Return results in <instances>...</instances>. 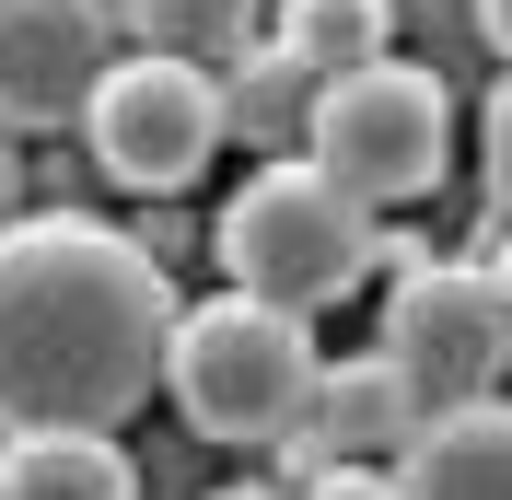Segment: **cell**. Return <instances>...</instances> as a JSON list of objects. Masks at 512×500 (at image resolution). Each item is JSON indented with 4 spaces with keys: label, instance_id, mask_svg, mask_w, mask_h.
Listing matches in <instances>:
<instances>
[{
    "label": "cell",
    "instance_id": "obj_1",
    "mask_svg": "<svg viewBox=\"0 0 512 500\" xmlns=\"http://www.w3.org/2000/svg\"><path fill=\"white\" fill-rule=\"evenodd\" d=\"M175 280L117 221L35 210L0 221V442L12 431H117L163 384Z\"/></svg>",
    "mask_w": 512,
    "mask_h": 500
},
{
    "label": "cell",
    "instance_id": "obj_2",
    "mask_svg": "<svg viewBox=\"0 0 512 500\" xmlns=\"http://www.w3.org/2000/svg\"><path fill=\"white\" fill-rule=\"evenodd\" d=\"M222 268H233V291L245 303H280V314H303L315 326L326 303H350L361 280H373V256H384V233H373V210H361L338 175H315L303 152H280V163H256L245 187L222 198Z\"/></svg>",
    "mask_w": 512,
    "mask_h": 500
},
{
    "label": "cell",
    "instance_id": "obj_3",
    "mask_svg": "<svg viewBox=\"0 0 512 500\" xmlns=\"http://www.w3.org/2000/svg\"><path fill=\"white\" fill-rule=\"evenodd\" d=\"M315 373H326L315 326L280 314V303H245V291L187 303L175 338H163V396H175V419L198 442H280V431H303Z\"/></svg>",
    "mask_w": 512,
    "mask_h": 500
},
{
    "label": "cell",
    "instance_id": "obj_4",
    "mask_svg": "<svg viewBox=\"0 0 512 500\" xmlns=\"http://www.w3.org/2000/svg\"><path fill=\"white\" fill-rule=\"evenodd\" d=\"M443 152H454V94H443V70H419V59L338 70L315 94V128H303V163L338 175L373 221L443 187Z\"/></svg>",
    "mask_w": 512,
    "mask_h": 500
},
{
    "label": "cell",
    "instance_id": "obj_5",
    "mask_svg": "<svg viewBox=\"0 0 512 500\" xmlns=\"http://www.w3.org/2000/svg\"><path fill=\"white\" fill-rule=\"evenodd\" d=\"M373 361L419 396V419L478 407L489 384L512 373V314L489 303L478 256H466V268H431V256H419L408 280H396V303H384V349H373Z\"/></svg>",
    "mask_w": 512,
    "mask_h": 500
},
{
    "label": "cell",
    "instance_id": "obj_6",
    "mask_svg": "<svg viewBox=\"0 0 512 500\" xmlns=\"http://www.w3.org/2000/svg\"><path fill=\"white\" fill-rule=\"evenodd\" d=\"M82 140L117 187L175 198L198 187V163L222 152V70H175V59H117L82 105Z\"/></svg>",
    "mask_w": 512,
    "mask_h": 500
},
{
    "label": "cell",
    "instance_id": "obj_7",
    "mask_svg": "<svg viewBox=\"0 0 512 500\" xmlns=\"http://www.w3.org/2000/svg\"><path fill=\"white\" fill-rule=\"evenodd\" d=\"M117 59L105 0H0V128H70Z\"/></svg>",
    "mask_w": 512,
    "mask_h": 500
},
{
    "label": "cell",
    "instance_id": "obj_8",
    "mask_svg": "<svg viewBox=\"0 0 512 500\" xmlns=\"http://www.w3.org/2000/svg\"><path fill=\"white\" fill-rule=\"evenodd\" d=\"M396 500H512V396L419 419L396 442Z\"/></svg>",
    "mask_w": 512,
    "mask_h": 500
},
{
    "label": "cell",
    "instance_id": "obj_9",
    "mask_svg": "<svg viewBox=\"0 0 512 500\" xmlns=\"http://www.w3.org/2000/svg\"><path fill=\"white\" fill-rule=\"evenodd\" d=\"M419 431V396L384 361H338V373H315V407H303V442H315L326 466H361V454H396V442Z\"/></svg>",
    "mask_w": 512,
    "mask_h": 500
},
{
    "label": "cell",
    "instance_id": "obj_10",
    "mask_svg": "<svg viewBox=\"0 0 512 500\" xmlns=\"http://www.w3.org/2000/svg\"><path fill=\"white\" fill-rule=\"evenodd\" d=\"M0 500H140V466L117 454V431H12Z\"/></svg>",
    "mask_w": 512,
    "mask_h": 500
},
{
    "label": "cell",
    "instance_id": "obj_11",
    "mask_svg": "<svg viewBox=\"0 0 512 500\" xmlns=\"http://www.w3.org/2000/svg\"><path fill=\"white\" fill-rule=\"evenodd\" d=\"M128 59H175V70H233L256 47V0H105Z\"/></svg>",
    "mask_w": 512,
    "mask_h": 500
},
{
    "label": "cell",
    "instance_id": "obj_12",
    "mask_svg": "<svg viewBox=\"0 0 512 500\" xmlns=\"http://www.w3.org/2000/svg\"><path fill=\"white\" fill-rule=\"evenodd\" d=\"M268 47H291L315 82L373 70V59H396V0H280V35Z\"/></svg>",
    "mask_w": 512,
    "mask_h": 500
},
{
    "label": "cell",
    "instance_id": "obj_13",
    "mask_svg": "<svg viewBox=\"0 0 512 500\" xmlns=\"http://www.w3.org/2000/svg\"><path fill=\"white\" fill-rule=\"evenodd\" d=\"M315 94H326L315 70L256 35L245 59L222 70V128H245V140H303V128H315Z\"/></svg>",
    "mask_w": 512,
    "mask_h": 500
},
{
    "label": "cell",
    "instance_id": "obj_14",
    "mask_svg": "<svg viewBox=\"0 0 512 500\" xmlns=\"http://www.w3.org/2000/svg\"><path fill=\"white\" fill-rule=\"evenodd\" d=\"M478 163H489V198H501V221H512V82L489 94V128H478Z\"/></svg>",
    "mask_w": 512,
    "mask_h": 500
},
{
    "label": "cell",
    "instance_id": "obj_15",
    "mask_svg": "<svg viewBox=\"0 0 512 500\" xmlns=\"http://www.w3.org/2000/svg\"><path fill=\"white\" fill-rule=\"evenodd\" d=\"M303 500H396V477L384 466H326V477H303Z\"/></svg>",
    "mask_w": 512,
    "mask_h": 500
},
{
    "label": "cell",
    "instance_id": "obj_16",
    "mask_svg": "<svg viewBox=\"0 0 512 500\" xmlns=\"http://www.w3.org/2000/svg\"><path fill=\"white\" fill-rule=\"evenodd\" d=\"M478 280H489V303H501V314H512V233H501V245H489V256H478Z\"/></svg>",
    "mask_w": 512,
    "mask_h": 500
},
{
    "label": "cell",
    "instance_id": "obj_17",
    "mask_svg": "<svg viewBox=\"0 0 512 500\" xmlns=\"http://www.w3.org/2000/svg\"><path fill=\"white\" fill-rule=\"evenodd\" d=\"M478 35H489V47L512 59V0H478Z\"/></svg>",
    "mask_w": 512,
    "mask_h": 500
},
{
    "label": "cell",
    "instance_id": "obj_18",
    "mask_svg": "<svg viewBox=\"0 0 512 500\" xmlns=\"http://www.w3.org/2000/svg\"><path fill=\"white\" fill-rule=\"evenodd\" d=\"M210 500H303V489H210Z\"/></svg>",
    "mask_w": 512,
    "mask_h": 500
},
{
    "label": "cell",
    "instance_id": "obj_19",
    "mask_svg": "<svg viewBox=\"0 0 512 500\" xmlns=\"http://www.w3.org/2000/svg\"><path fill=\"white\" fill-rule=\"evenodd\" d=\"M0 198H12V152H0Z\"/></svg>",
    "mask_w": 512,
    "mask_h": 500
}]
</instances>
